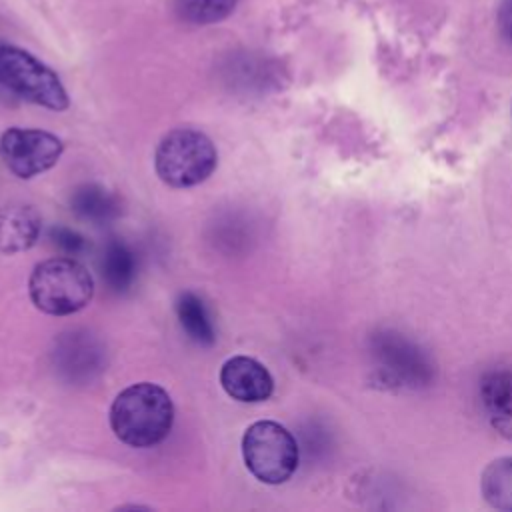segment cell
<instances>
[{
  "label": "cell",
  "mask_w": 512,
  "mask_h": 512,
  "mask_svg": "<svg viewBox=\"0 0 512 512\" xmlns=\"http://www.w3.org/2000/svg\"><path fill=\"white\" fill-rule=\"evenodd\" d=\"M482 494L496 510L512 512V458H498L486 466Z\"/></svg>",
  "instance_id": "15"
},
{
  "label": "cell",
  "mask_w": 512,
  "mask_h": 512,
  "mask_svg": "<svg viewBox=\"0 0 512 512\" xmlns=\"http://www.w3.org/2000/svg\"><path fill=\"white\" fill-rule=\"evenodd\" d=\"M238 0H174L176 16L192 26H208L226 20Z\"/></svg>",
  "instance_id": "16"
},
{
  "label": "cell",
  "mask_w": 512,
  "mask_h": 512,
  "mask_svg": "<svg viewBox=\"0 0 512 512\" xmlns=\"http://www.w3.org/2000/svg\"><path fill=\"white\" fill-rule=\"evenodd\" d=\"M480 396L494 430L512 440V372H488L480 382Z\"/></svg>",
  "instance_id": "11"
},
{
  "label": "cell",
  "mask_w": 512,
  "mask_h": 512,
  "mask_svg": "<svg viewBox=\"0 0 512 512\" xmlns=\"http://www.w3.org/2000/svg\"><path fill=\"white\" fill-rule=\"evenodd\" d=\"M0 84L48 110H66L70 100L58 74L28 50L0 42Z\"/></svg>",
  "instance_id": "4"
},
{
  "label": "cell",
  "mask_w": 512,
  "mask_h": 512,
  "mask_svg": "<svg viewBox=\"0 0 512 512\" xmlns=\"http://www.w3.org/2000/svg\"><path fill=\"white\" fill-rule=\"evenodd\" d=\"M372 356L378 372L390 384L418 388L432 380V364L424 352L402 334L390 330L374 334Z\"/></svg>",
  "instance_id": "6"
},
{
  "label": "cell",
  "mask_w": 512,
  "mask_h": 512,
  "mask_svg": "<svg viewBox=\"0 0 512 512\" xmlns=\"http://www.w3.org/2000/svg\"><path fill=\"white\" fill-rule=\"evenodd\" d=\"M102 346L88 332H68L54 348V364L72 382L92 380L104 364Z\"/></svg>",
  "instance_id": "8"
},
{
  "label": "cell",
  "mask_w": 512,
  "mask_h": 512,
  "mask_svg": "<svg viewBox=\"0 0 512 512\" xmlns=\"http://www.w3.org/2000/svg\"><path fill=\"white\" fill-rule=\"evenodd\" d=\"M498 24L502 34L512 42V0H502L498 8Z\"/></svg>",
  "instance_id": "18"
},
{
  "label": "cell",
  "mask_w": 512,
  "mask_h": 512,
  "mask_svg": "<svg viewBox=\"0 0 512 512\" xmlns=\"http://www.w3.org/2000/svg\"><path fill=\"white\" fill-rule=\"evenodd\" d=\"M176 314L180 320V326L184 328V332L198 344L210 346L214 342V326L210 322V316L202 304V300L192 294V292H184L178 296L176 300Z\"/></svg>",
  "instance_id": "14"
},
{
  "label": "cell",
  "mask_w": 512,
  "mask_h": 512,
  "mask_svg": "<svg viewBox=\"0 0 512 512\" xmlns=\"http://www.w3.org/2000/svg\"><path fill=\"white\" fill-rule=\"evenodd\" d=\"M62 150L60 138L38 128H8L0 138V156L18 178H32L50 170Z\"/></svg>",
  "instance_id": "7"
},
{
  "label": "cell",
  "mask_w": 512,
  "mask_h": 512,
  "mask_svg": "<svg viewBox=\"0 0 512 512\" xmlns=\"http://www.w3.org/2000/svg\"><path fill=\"white\" fill-rule=\"evenodd\" d=\"M102 276L106 284L116 292L126 290L134 282L136 258H134V252L124 242L110 240L106 244L104 256H102Z\"/></svg>",
  "instance_id": "13"
},
{
  "label": "cell",
  "mask_w": 512,
  "mask_h": 512,
  "mask_svg": "<svg viewBox=\"0 0 512 512\" xmlns=\"http://www.w3.org/2000/svg\"><path fill=\"white\" fill-rule=\"evenodd\" d=\"M28 292L38 310L52 316H68L88 306L94 294V280L78 260L56 256L34 266Z\"/></svg>",
  "instance_id": "2"
},
{
  "label": "cell",
  "mask_w": 512,
  "mask_h": 512,
  "mask_svg": "<svg viewBox=\"0 0 512 512\" xmlns=\"http://www.w3.org/2000/svg\"><path fill=\"white\" fill-rule=\"evenodd\" d=\"M174 422L170 394L152 382H138L124 388L110 406L112 432L132 448L160 444Z\"/></svg>",
  "instance_id": "1"
},
{
  "label": "cell",
  "mask_w": 512,
  "mask_h": 512,
  "mask_svg": "<svg viewBox=\"0 0 512 512\" xmlns=\"http://www.w3.org/2000/svg\"><path fill=\"white\" fill-rule=\"evenodd\" d=\"M40 214L28 204H10L0 210V252L18 254L34 246L40 234Z\"/></svg>",
  "instance_id": "10"
},
{
  "label": "cell",
  "mask_w": 512,
  "mask_h": 512,
  "mask_svg": "<svg viewBox=\"0 0 512 512\" xmlns=\"http://www.w3.org/2000/svg\"><path fill=\"white\" fill-rule=\"evenodd\" d=\"M220 384L228 396L240 402L268 400L274 380L264 364L250 356H232L220 368Z\"/></svg>",
  "instance_id": "9"
},
{
  "label": "cell",
  "mask_w": 512,
  "mask_h": 512,
  "mask_svg": "<svg viewBox=\"0 0 512 512\" xmlns=\"http://www.w3.org/2000/svg\"><path fill=\"white\" fill-rule=\"evenodd\" d=\"M72 210L94 224H104L120 214L118 198L98 184H82L70 198Z\"/></svg>",
  "instance_id": "12"
},
{
  "label": "cell",
  "mask_w": 512,
  "mask_h": 512,
  "mask_svg": "<svg viewBox=\"0 0 512 512\" xmlns=\"http://www.w3.org/2000/svg\"><path fill=\"white\" fill-rule=\"evenodd\" d=\"M242 456L250 474L264 484H282L298 468V444L274 420H258L246 428Z\"/></svg>",
  "instance_id": "5"
},
{
  "label": "cell",
  "mask_w": 512,
  "mask_h": 512,
  "mask_svg": "<svg viewBox=\"0 0 512 512\" xmlns=\"http://www.w3.org/2000/svg\"><path fill=\"white\" fill-rule=\"evenodd\" d=\"M50 240H52V244H56L62 252H66L70 256H76V254L84 252V248H86L84 236L66 226H54L50 230Z\"/></svg>",
  "instance_id": "17"
},
{
  "label": "cell",
  "mask_w": 512,
  "mask_h": 512,
  "mask_svg": "<svg viewBox=\"0 0 512 512\" xmlns=\"http://www.w3.org/2000/svg\"><path fill=\"white\" fill-rule=\"evenodd\" d=\"M218 164V152L212 140L194 128H176L168 132L154 154V166L160 180L172 188H190L204 182Z\"/></svg>",
  "instance_id": "3"
}]
</instances>
